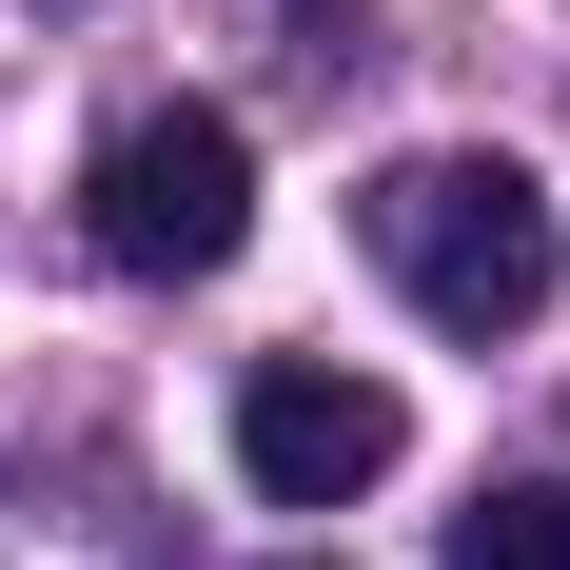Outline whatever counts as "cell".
Returning a JSON list of instances; mask_svg holds the SVG:
<instances>
[{"label":"cell","instance_id":"3","mask_svg":"<svg viewBox=\"0 0 570 570\" xmlns=\"http://www.w3.org/2000/svg\"><path fill=\"white\" fill-rule=\"evenodd\" d=\"M394 453H413V413L374 374H335V354H256L236 374V492L256 512H354Z\"/></svg>","mask_w":570,"mask_h":570},{"label":"cell","instance_id":"2","mask_svg":"<svg viewBox=\"0 0 570 570\" xmlns=\"http://www.w3.org/2000/svg\"><path fill=\"white\" fill-rule=\"evenodd\" d=\"M79 236H99L118 276H217L236 236H256V138L217 99H138L79 177Z\"/></svg>","mask_w":570,"mask_h":570},{"label":"cell","instance_id":"1","mask_svg":"<svg viewBox=\"0 0 570 570\" xmlns=\"http://www.w3.org/2000/svg\"><path fill=\"white\" fill-rule=\"evenodd\" d=\"M354 236H374V276L433 315V335H531L570 276V217H551V177L492 158V138H433V158H374V197H354Z\"/></svg>","mask_w":570,"mask_h":570},{"label":"cell","instance_id":"4","mask_svg":"<svg viewBox=\"0 0 570 570\" xmlns=\"http://www.w3.org/2000/svg\"><path fill=\"white\" fill-rule=\"evenodd\" d=\"M433 570H570V472H512V492H472L433 531Z\"/></svg>","mask_w":570,"mask_h":570}]
</instances>
